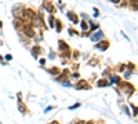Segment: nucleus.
<instances>
[{"mask_svg": "<svg viewBox=\"0 0 138 124\" xmlns=\"http://www.w3.org/2000/svg\"><path fill=\"white\" fill-rule=\"evenodd\" d=\"M33 25L40 26V28H43V26H44V22H43V19H41L40 15H33Z\"/></svg>", "mask_w": 138, "mask_h": 124, "instance_id": "1", "label": "nucleus"}, {"mask_svg": "<svg viewBox=\"0 0 138 124\" xmlns=\"http://www.w3.org/2000/svg\"><path fill=\"white\" fill-rule=\"evenodd\" d=\"M24 32L26 33L29 37H33V36H35V32H33V29H32L31 25H24Z\"/></svg>", "mask_w": 138, "mask_h": 124, "instance_id": "2", "label": "nucleus"}, {"mask_svg": "<svg viewBox=\"0 0 138 124\" xmlns=\"http://www.w3.org/2000/svg\"><path fill=\"white\" fill-rule=\"evenodd\" d=\"M76 88L77 90H84V88H89V83L86 80H80V81L76 84Z\"/></svg>", "mask_w": 138, "mask_h": 124, "instance_id": "3", "label": "nucleus"}, {"mask_svg": "<svg viewBox=\"0 0 138 124\" xmlns=\"http://www.w3.org/2000/svg\"><path fill=\"white\" fill-rule=\"evenodd\" d=\"M108 46H109V43L108 41H101V43H98L97 44V48L101 50V51H105L108 48Z\"/></svg>", "mask_w": 138, "mask_h": 124, "instance_id": "4", "label": "nucleus"}, {"mask_svg": "<svg viewBox=\"0 0 138 124\" xmlns=\"http://www.w3.org/2000/svg\"><path fill=\"white\" fill-rule=\"evenodd\" d=\"M102 36H104L102 32H97V33H94V34L91 36V40H93V41H98V40H101V39H102Z\"/></svg>", "mask_w": 138, "mask_h": 124, "instance_id": "5", "label": "nucleus"}, {"mask_svg": "<svg viewBox=\"0 0 138 124\" xmlns=\"http://www.w3.org/2000/svg\"><path fill=\"white\" fill-rule=\"evenodd\" d=\"M58 44H59V48L62 50L64 52H69V47H68V44H65L64 41H59Z\"/></svg>", "mask_w": 138, "mask_h": 124, "instance_id": "6", "label": "nucleus"}, {"mask_svg": "<svg viewBox=\"0 0 138 124\" xmlns=\"http://www.w3.org/2000/svg\"><path fill=\"white\" fill-rule=\"evenodd\" d=\"M22 14H24L25 17H26V18H33V15H35V13H33L32 10H31V8H28V10H25L24 13H22Z\"/></svg>", "mask_w": 138, "mask_h": 124, "instance_id": "7", "label": "nucleus"}, {"mask_svg": "<svg viewBox=\"0 0 138 124\" xmlns=\"http://www.w3.org/2000/svg\"><path fill=\"white\" fill-rule=\"evenodd\" d=\"M68 18H69L71 21H73L75 24H77V21H79V19H77V17L75 15V14H73L72 11H69V13H68Z\"/></svg>", "mask_w": 138, "mask_h": 124, "instance_id": "8", "label": "nucleus"}, {"mask_svg": "<svg viewBox=\"0 0 138 124\" xmlns=\"http://www.w3.org/2000/svg\"><path fill=\"white\" fill-rule=\"evenodd\" d=\"M43 6H44V8H46V10H47L49 13H53V10H54V7H53V6L50 4L49 1H46V3H43Z\"/></svg>", "mask_w": 138, "mask_h": 124, "instance_id": "9", "label": "nucleus"}, {"mask_svg": "<svg viewBox=\"0 0 138 124\" xmlns=\"http://www.w3.org/2000/svg\"><path fill=\"white\" fill-rule=\"evenodd\" d=\"M97 86L98 87H106V86H109V83L106 81V80H104V79H101V80H98Z\"/></svg>", "mask_w": 138, "mask_h": 124, "instance_id": "10", "label": "nucleus"}, {"mask_svg": "<svg viewBox=\"0 0 138 124\" xmlns=\"http://www.w3.org/2000/svg\"><path fill=\"white\" fill-rule=\"evenodd\" d=\"M39 52H40V47H33V50H32V54H33V57L35 58H37V55H39Z\"/></svg>", "mask_w": 138, "mask_h": 124, "instance_id": "11", "label": "nucleus"}, {"mask_svg": "<svg viewBox=\"0 0 138 124\" xmlns=\"http://www.w3.org/2000/svg\"><path fill=\"white\" fill-rule=\"evenodd\" d=\"M124 91H126L127 94H131V92L134 91V88H133V86H130V84H126V86H124Z\"/></svg>", "mask_w": 138, "mask_h": 124, "instance_id": "12", "label": "nucleus"}, {"mask_svg": "<svg viewBox=\"0 0 138 124\" xmlns=\"http://www.w3.org/2000/svg\"><path fill=\"white\" fill-rule=\"evenodd\" d=\"M66 76H68V72H66V70H65L64 73H62V74H61V76H59V77H57V80H58V81H62V80L65 79Z\"/></svg>", "mask_w": 138, "mask_h": 124, "instance_id": "13", "label": "nucleus"}, {"mask_svg": "<svg viewBox=\"0 0 138 124\" xmlns=\"http://www.w3.org/2000/svg\"><path fill=\"white\" fill-rule=\"evenodd\" d=\"M111 80H112V83H115V84H117V83L120 81L119 76H112V77H111Z\"/></svg>", "mask_w": 138, "mask_h": 124, "instance_id": "14", "label": "nucleus"}, {"mask_svg": "<svg viewBox=\"0 0 138 124\" xmlns=\"http://www.w3.org/2000/svg\"><path fill=\"white\" fill-rule=\"evenodd\" d=\"M49 72H50L51 74H58V73H59V70H58L57 68H51V69H50Z\"/></svg>", "mask_w": 138, "mask_h": 124, "instance_id": "15", "label": "nucleus"}, {"mask_svg": "<svg viewBox=\"0 0 138 124\" xmlns=\"http://www.w3.org/2000/svg\"><path fill=\"white\" fill-rule=\"evenodd\" d=\"M81 29H83V30H87V29H89V26H87V22H86V21L81 22Z\"/></svg>", "mask_w": 138, "mask_h": 124, "instance_id": "16", "label": "nucleus"}, {"mask_svg": "<svg viewBox=\"0 0 138 124\" xmlns=\"http://www.w3.org/2000/svg\"><path fill=\"white\" fill-rule=\"evenodd\" d=\"M131 6L134 7V10H137V0H131Z\"/></svg>", "mask_w": 138, "mask_h": 124, "instance_id": "17", "label": "nucleus"}, {"mask_svg": "<svg viewBox=\"0 0 138 124\" xmlns=\"http://www.w3.org/2000/svg\"><path fill=\"white\" fill-rule=\"evenodd\" d=\"M49 22H50V26H54V17H50Z\"/></svg>", "mask_w": 138, "mask_h": 124, "instance_id": "18", "label": "nucleus"}, {"mask_svg": "<svg viewBox=\"0 0 138 124\" xmlns=\"http://www.w3.org/2000/svg\"><path fill=\"white\" fill-rule=\"evenodd\" d=\"M61 29H62V28H61V22L57 21V30H58V32H61Z\"/></svg>", "mask_w": 138, "mask_h": 124, "instance_id": "19", "label": "nucleus"}, {"mask_svg": "<svg viewBox=\"0 0 138 124\" xmlns=\"http://www.w3.org/2000/svg\"><path fill=\"white\" fill-rule=\"evenodd\" d=\"M19 110H21V112H25V106L24 105H19Z\"/></svg>", "mask_w": 138, "mask_h": 124, "instance_id": "20", "label": "nucleus"}, {"mask_svg": "<svg viewBox=\"0 0 138 124\" xmlns=\"http://www.w3.org/2000/svg\"><path fill=\"white\" fill-rule=\"evenodd\" d=\"M94 17H99L98 15V10L97 8H94Z\"/></svg>", "mask_w": 138, "mask_h": 124, "instance_id": "21", "label": "nucleus"}, {"mask_svg": "<svg viewBox=\"0 0 138 124\" xmlns=\"http://www.w3.org/2000/svg\"><path fill=\"white\" fill-rule=\"evenodd\" d=\"M79 106H80V103H76V105H73L71 109H76V107H79Z\"/></svg>", "mask_w": 138, "mask_h": 124, "instance_id": "22", "label": "nucleus"}, {"mask_svg": "<svg viewBox=\"0 0 138 124\" xmlns=\"http://www.w3.org/2000/svg\"><path fill=\"white\" fill-rule=\"evenodd\" d=\"M6 59H7V61H11V59H13V57H11V55H6Z\"/></svg>", "mask_w": 138, "mask_h": 124, "instance_id": "23", "label": "nucleus"}, {"mask_svg": "<svg viewBox=\"0 0 138 124\" xmlns=\"http://www.w3.org/2000/svg\"><path fill=\"white\" fill-rule=\"evenodd\" d=\"M97 26H98V25H95V24H93V25H91V29H97Z\"/></svg>", "mask_w": 138, "mask_h": 124, "instance_id": "24", "label": "nucleus"}, {"mask_svg": "<svg viewBox=\"0 0 138 124\" xmlns=\"http://www.w3.org/2000/svg\"><path fill=\"white\" fill-rule=\"evenodd\" d=\"M111 1H112V3H119L120 0H111Z\"/></svg>", "mask_w": 138, "mask_h": 124, "instance_id": "25", "label": "nucleus"}, {"mask_svg": "<svg viewBox=\"0 0 138 124\" xmlns=\"http://www.w3.org/2000/svg\"><path fill=\"white\" fill-rule=\"evenodd\" d=\"M1 26H3V24H1V21H0V28H1Z\"/></svg>", "mask_w": 138, "mask_h": 124, "instance_id": "26", "label": "nucleus"}, {"mask_svg": "<svg viewBox=\"0 0 138 124\" xmlns=\"http://www.w3.org/2000/svg\"><path fill=\"white\" fill-rule=\"evenodd\" d=\"M51 124H58V123H57V121H54V123H51Z\"/></svg>", "mask_w": 138, "mask_h": 124, "instance_id": "27", "label": "nucleus"}, {"mask_svg": "<svg viewBox=\"0 0 138 124\" xmlns=\"http://www.w3.org/2000/svg\"><path fill=\"white\" fill-rule=\"evenodd\" d=\"M86 124H93V123H91V121H90V123H86Z\"/></svg>", "mask_w": 138, "mask_h": 124, "instance_id": "28", "label": "nucleus"}]
</instances>
